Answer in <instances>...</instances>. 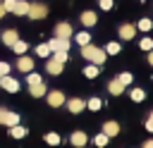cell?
<instances>
[{"instance_id":"obj_5","label":"cell","mask_w":153,"mask_h":148,"mask_svg":"<svg viewBox=\"0 0 153 148\" xmlns=\"http://www.w3.org/2000/svg\"><path fill=\"white\" fill-rule=\"evenodd\" d=\"M48 105H50V107L65 105V93H62V91H50V93H48Z\"/></svg>"},{"instance_id":"obj_36","label":"cell","mask_w":153,"mask_h":148,"mask_svg":"<svg viewBox=\"0 0 153 148\" xmlns=\"http://www.w3.org/2000/svg\"><path fill=\"white\" fill-rule=\"evenodd\" d=\"M146 129L153 134V112H151V115H148V119H146Z\"/></svg>"},{"instance_id":"obj_6","label":"cell","mask_w":153,"mask_h":148,"mask_svg":"<svg viewBox=\"0 0 153 148\" xmlns=\"http://www.w3.org/2000/svg\"><path fill=\"white\" fill-rule=\"evenodd\" d=\"M17 69L24 72V74H29V72L33 69V60L26 57V55H19V60H17Z\"/></svg>"},{"instance_id":"obj_14","label":"cell","mask_w":153,"mask_h":148,"mask_svg":"<svg viewBox=\"0 0 153 148\" xmlns=\"http://www.w3.org/2000/svg\"><path fill=\"white\" fill-rule=\"evenodd\" d=\"M103 134L105 136H117L120 134V124L117 122H103Z\"/></svg>"},{"instance_id":"obj_35","label":"cell","mask_w":153,"mask_h":148,"mask_svg":"<svg viewBox=\"0 0 153 148\" xmlns=\"http://www.w3.org/2000/svg\"><path fill=\"white\" fill-rule=\"evenodd\" d=\"M100 10H112V0H100Z\"/></svg>"},{"instance_id":"obj_30","label":"cell","mask_w":153,"mask_h":148,"mask_svg":"<svg viewBox=\"0 0 153 148\" xmlns=\"http://www.w3.org/2000/svg\"><path fill=\"white\" fill-rule=\"evenodd\" d=\"M12 50H14L17 55H24V53H26V43H24V41H17V43L12 45Z\"/></svg>"},{"instance_id":"obj_13","label":"cell","mask_w":153,"mask_h":148,"mask_svg":"<svg viewBox=\"0 0 153 148\" xmlns=\"http://www.w3.org/2000/svg\"><path fill=\"white\" fill-rule=\"evenodd\" d=\"M134 33H136V26H131V24H122L120 26V38L129 41V38H134Z\"/></svg>"},{"instance_id":"obj_33","label":"cell","mask_w":153,"mask_h":148,"mask_svg":"<svg viewBox=\"0 0 153 148\" xmlns=\"http://www.w3.org/2000/svg\"><path fill=\"white\" fill-rule=\"evenodd\" d=\"M117 79H120V81H122L124 86H129V84H131V74H129V72H122V74H120Z\"/></svg>"},{"instance_id":"obj_1","label":"cell","mask_w":153,"mask_h":148,"mask_svg":"<svg viewBox=\"0 0 153 148\" xmlns=\"http://www.w3.org/2000/svg\"><path fill=\"white\" fill-rule=\"evenodd\" d=\"M81 55L88 60V62H93V64H103L105 62V50H100V48H96V45H91V43H86V45H81Z\"/></svg>"},{"instance_id":"obj_10","label":"cell","mask_w":153,"mask_h":148,"mask_svg":"<svg viewBox=\"0 0 153 148\" xmlns=\"http://www.w3.org/2000/svg\"><path fill=\"white\" fill-rule=\"evenodd\" d=\"M69 141H72V146H76V148H81V146H86V141H88V136H86V131H74V134L69 136Z\"/></svg>"},{"instance_id":"obj_24","label":"cell","mask_w":153,"mask_h":148,"mask_svg":"<svg viewBox=\"0 0 153 148\" xmlns=\"http://www.w3.org/2000/svg\"><path fill=\"white\" fill-rule=\"evenodd\" d=\"M120 50H122V48H120V43H115V41L105 45V55H117Z\"/></svg>"},{"instance_id":"obj_28","label":"cell","mask_w":153,"mask_h":148,"mask_svg":"<svg viewBox=\"0 0 153 148\" xmlns=\"http://www.w3.org/2000/svg\"><path fill=\"white\" fill-rule=\"evenodd\" d=\"M108 138H110V136H105V134L100 131V134H98V136L93 138V143H96L98 148H105V146H108Z\"/></svg>"},{"instance_id":"obj_15","label":"cell","mask_w":153,"mask_h":148,"mask_svg":"<svg viewBox=\"0 0 153 148\" xmlns=\"http://www.w3.org/2000/svg\"><path fill=\"white\" fill-rule=\"evenodd\" d=\"M98 21V17H96V12H91V10H86V12H81V24L84 26H93Z\"/></svg>"},{"instance_id":"obj_4","label":"cell","mask_w":153,"mask_h":148,"mask_svg":"<svg viewBox=\"0 0 153 148\" xmlns=\"http://www.w3.org/2000/svg\"><path fill=\"white\" fill-rule=\"evenodd\" d=\"M0 86H2L7 93H17V91H19V81H17V79H12L10 74L0 76Z\"/></svg>"},{"instance_id":"obj_29","label":"cell","mask_w":153,"mask_h":148,"mask_svg":"<svg viewBox=\"0 0 153 148\" xmlns=\"http://www.w3.org/2000/svg\"><path fill=\"white\" fill-rule=\"evenodd\" d=\"M76 43H79V45H86V43H91V36H88V31H81V33H76Z\"/></svg>"},{"instance_id":"obj_9","label":"cell","mask_w":153,"mask_h":148,"mask_svg":"<svg viewBox=\"0 0 153 148\" xmlns=\"http://www.w3.org/2000/svg\"><path fill=\"white\" fill-rule=\"evenodd\" d=\"M48 45H50L53 53H55V50H69V41H67V38H57V36H55Z\"/></svg>"},{"instance_id":"obj_18","label":"cell","mask_w":153,"mask_h":148,"mask_svg":"<svg viewBox=\"0 0 153 148\" xmlns=\"http://www.w3.org/2000/svg\"><path fill=\"white\" fill-rule=\"evenodd\" d=\"M98 72H100V67H98V64H93V62L84 67V76H86V79H96V76H98Z\"/></svg>"},{"instance_id":"obj_23","label":"cell","mask_w":153,"mask_h":148,"mask_svg":"<svg viewBox=\"0 0 153 148\" xmlns=\"http://www.w3.org/2000/svg\"><path fill=\"white\" fill-rule=\"evenodd\" d=\"M86 107H88V110H93V112H98V110L103 107V100H100V98H88Z\"/></svg>"},{"instance_id":"obj_19","label":"cell","mask_w":153,"mask_h":148,"mask_svg":"<svg viewBox=\"0 0 153 148\" xmlns=\"http://www.w3.org/2000/svg\"><path fill=\"white\" fill-rule=\"evenodd\" d=\"M29 93H31L33 98H41V95H45V86H43V81H41V84H36V86H29Z\"/></svg>"},{"instance_id":"obj_12","label":"cell","mask_w":153,"mask_h":148,"mask_svg":"<svg viewBox=\"0 0 153 148\" xmlns=\"http://www.w3.org/2000/svg\"><path fill=\"white\" fill-rule=\"evenodd\" d=\"M84 107H86V103H84L81 98H72V100H67V110H69V112H74V115H76V112H81Z\"/></svg>"},{"instance_id":"obj_11","label":"cell","mask_w":153,"mask_h":148,"mask_svg":"<svg viewBox=\"0 0 153 148\" xmlns=\"http://www.w3.org/2000/svg\"><path fill=\"white\" fill-rule=\"evenodd\" d=\"M17 41H19V36H17V31H14V29H7V31H2V43H5V45H10V48H12Z\"/></svg>"},{"instance_id":"obj_3","label":"cell","mask_w":153,"mask_h":148,"mask_svg":"<svg viewBox=\"0 0 153 148\" xmlns=\"http://www.w3.org/2000/svg\"><path fill=\"white\" fill-rule=\"evenodd\" d=\"M31 19H43L45 14H48V7L45 5H41V2H29V12H26Z\"/></svg>"},{"instance_id":"obj_25","label":"cell","mask_w":153,"mask_h":148,"mask_svg":"<svg viewBox=\"0 0 153 148\" xmlns=\"http://www.w3.org/2000/svg\"><path fill=\"white\" fill-rule=\"evenodd\" d=\"M53 60H57V62L65 64V62L69 60V55H67V50H55V53H53Z\"/></svg>"},{"instance_id":"obj_21","label":"cell","mask_w":153,"mask_h":148,"mask_svg":"<svg viewBox=\"0 0 153 148\" xmlns=\"http://www.w3.org/2000/svg\"><path fill=\"white\" fill-rule=\"evenodd\" d=\"M50 53H53V50H50V45H48V43H41V45H36V55H38V57H48Z\"/></svg>"},{"instance_id":"obj_16","label":"cell","mask_w":153,"mask_h":148,"mask_svg":"<svg viewBox=\"0 0 153 148\" xmlns=\"http://www.w3.org/2000/svg\"><path fill=\"white\" fill-rule=\"evenodd\" d=\"M45 72H48V74H53V76H55V74H60V72H62V62H57V60H48Z\"/></svg>"},{"instance_id":"obj_39","label":"cell","mask_w":153,"mask_h":148,"mask_svg":"<svg viewBox=\"0 0 153 148\" xmlns=\"http://www.w3.org/2000/svg\"><path fill=\"white\" fill-rule=\"evenodd\" d=\"M143 148H153V138H151V141H146V143H143Z\"/></svg>"},{"instance_id":"obj_38","label":"cell","mask_w":153,"mask_h":148,"mask_svg":"<svg viewBox=\"0 0 153 148\" xmlns=\"http://www.w3.org/2000/svg\"><path fill=\"white\" fill-rule=\"evenodd\" d=\"M148 64H153V50H148Z\"/></svg>"},{"instance_id":"obj_8","label":"cell","mask_w":153,"mask_h":148,"mask_svg":"<svg viewBox=\"0 0 153 148\" xmlns=\"http://www.w3.org/2000/svg\"><path fill=\"white\" fill-rule=\"evenodd\" d=\"M55 36H57V38H67V41H69V36H72V26H69L67 21H60V24L55 26Z\"/></svg>"},{"instance_id":"obj_26","label":"cell","mask_w":153,"mask_h":148,"mask_svg":"<svg viewBox=\"0 0 153 148\" xmlns=\"http://www.w3.org/2000/svg\"><path fill=\"white\" fill-rule=\"evenodd\" d=\"M26 84H29V86H36V84H41V74H36V72H29V74H26Z\"/></svg>"},{"instance_id":"obj_27","label":"cell","mask_w":153,"mask_h":148,"mask_svg":"<svg viewBox=\"0 0 153 148\" xmlns=\"http://www.w3.org/2000/svg\"><path fill=\"white\" fill-rule=\"evenodd\" d=\"M43 141H45V143H50V146H57V143H60V136H57L55 131H50V134H45V136H43Z\"/></svg>"},{"instance_id":"obj_31","label":"cell","mask_w":153,"mask_h":148,"mask_svg":"<svg viewBox=\"0 0 153 148\" xmlns=\"http://www.w3.org/2000/svg\"><path fill=\"white\" fill-rule=\"evenodd\" d=\"M136 29H141V31H151V29H153V21H151V19H141Z\"/></svg>"},{"instance_id":"obj_17","label":"cell","mask_w":153,"mask_h":148,"mask_svg":"<svg viewBox=\"0 0 153 148\" xmlns=\"http://www.w3.org/2000/svg\"><path fill=\"white\" fill-rule=\"evenodd\" d=\"M108 91H110V93H112V95H120V93H122V91H124V84H122V81H120V79H112V81H110V84H108Z\"/></svg>"},{"instance_id":"obj_40","label":"cell","mask_w":153,"mask_h":148,"mask_svg":"<svg viewBox=\"0 0 153 148\" xmlns=\"http://www.w3.org/2000/svg\"><path fill=\"white\" fill-rule=\"evenodd\" d=\"M0 112H2V110H0Z\"/></svg>"},{"instance_id":"obj_32","label":"cell","mask_w":153,"mask_h":148,"mask_svg":"<svg viewBox=\"0 0 153 148\" xmlns=\"http://www.w3.org/2000/svg\"><path fill=\"white\" fill-rule=\"evenodd\" d=\"M139 48H141V50H153V41H151V38H141Z\"/></svg>"},{"instance_id":"obj_7","label":"cell","mask_w":153,"mask_h":148,"mask_svg":"<svg viewBox=\"0 0 153 148\" xmlns=\"http://www.w3.org/2000/svg\"><path fill=\"white\" fill-rule=\"evenodd\" d=\"M0 122L7 124V127H14V124H19V115H17V112H7V110H2V112H0Z\"/></svg>"},{"instance_id":"obj_20","label":"cell","mask_w":153,"mask_h":148,"mask_svg":"<svg viewBox=\"0 0 153 148\" xmlns=\"http://www.w3.org/2000/svg\"><path fill=\"white\" fill-rule=\"evenodd\" d=\"M10 136H12V138H24V136H26V129L19 127V124H14V127H10Z\"/></svg>"},{"instance_id":"obj_34","label":"cell","mask_w":153,"mask_h":148,"mask_svg":"<svg viewBox=\"0 0 153 148\" xmlns=\"http://www.w3.org/2000/svg\"><path fill=\"white\" fill-rule=\"evenodd\" d=\"M5 74H10V64L7 62H0V76H5Z\"/></svg>"},{"instance_id":"obj_22","label":"cell","mask_w":153,"mask_h":148,"mask_svg":"<svg viewBox=\"0 0 153 148\" xmlns=\"http://www.w3.org/2000/svg\"><path fill=\"white\" fill-rule=\"evenodd\" d=\"M129 95H131V100H134V103H141V100L146 98V91H143V88H131V93H129Z\"/></svg>"},{"instance_id":"obj_2","label":"cell","mask_w":153,"mask_h":148,"mask_svg":"<svg viewBox=\"0 0 153 148\" xmlns=\"http://www.w3.org/2000/svg\"><path fill=\"white\" fill-rule=\"evenodd\" d=\"M2 5H5V10L12 12V14H26V12H29V2H26V0H5Z\"/></svg>"},{"instance_id":"obj_37","label":"cell","mask_w":153,"mask_h":148,"mask_svg":"<svg viewBox=\"0 0 153 148\" xmlns=\"http://www.w3.org/2000/svg\"><path fill=\"white\" fill-rule=\"evenodd\" d=\"M5 12H7V10H5V5H2V2H0V19H2V17H5Z\"/></svg>"}]
</instances>
